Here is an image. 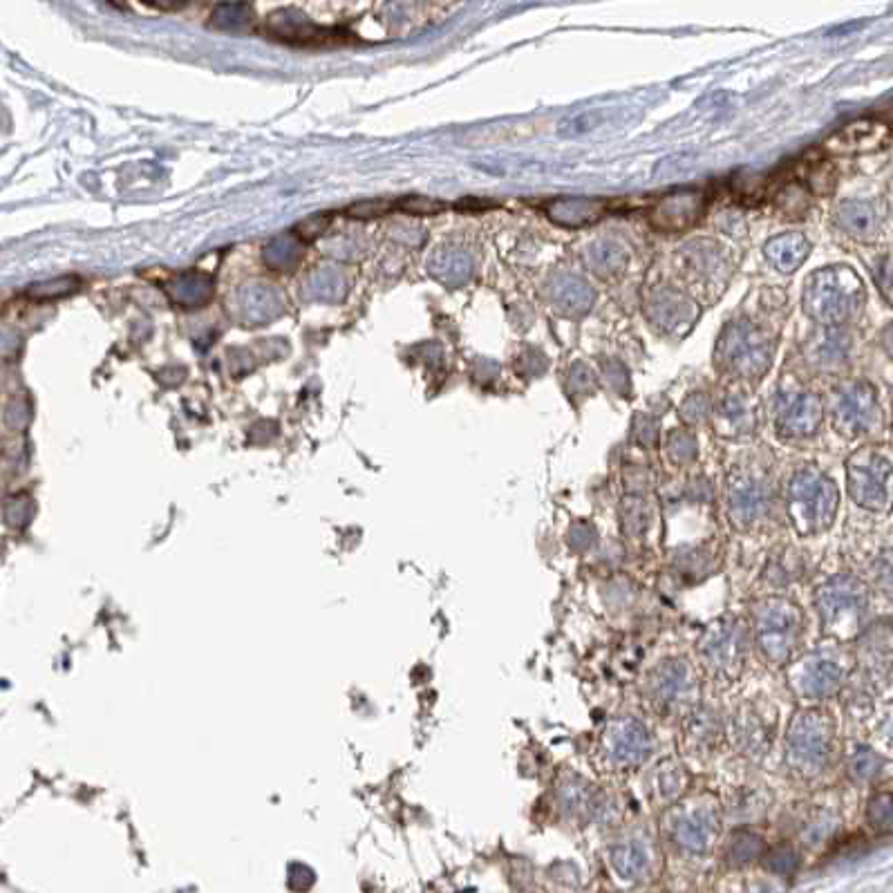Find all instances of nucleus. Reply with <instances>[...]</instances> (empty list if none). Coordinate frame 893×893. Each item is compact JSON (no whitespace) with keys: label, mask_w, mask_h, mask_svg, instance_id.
<instances>
[{"label":"nucleus","mask_w":893,"mask_h":893,"mask_svg":"<svg viewBox=\"0 0 893 893\" xmlns=\"http://www.w3.org/2000/svg\"><path fill=\"white\" fill-rule=\"evenodd\" d=\"M838 721L822 705H802L788 719L784 732V761L802 782H815L838 759Z\"/></svg>","instance_id":"f257e3e1"},{"label":"nucleus","mask_w":893,"mask_h":893,"mask_svg":"<svg viewBox=\"0 0 893 893\" xmlns=\"http://www.w3.org/2000/svg\"><path fill=\"white\" fill-rule=\"evenodd\" d=\"M752 647L768 665L786 667L802 654L806 616L802 605L784 594H768L750 603Z\"/></svg>","instance_id":"f03ea898"},{"label":"nucleus","mask_w":893,"mask_h":893,"mask_svg":"<svg viewBox=\"0 0 893 893\" xmlns=\"http://www.w3.org/2000/svg\"><path fill=\"white\" fill-rule=\"evenodd\" d=\"M855 672V656L849 643L824 638L811 650H802L786 665V683L797 701L820 705L846 688Z\"/></svg>","instance_id":"7ed1b4c3"},{"label":"nucleus","mask_w":893,"mask_h":893,"mask_svg":"<svg viewBox=\"0 0 893 893\" xmlns=\"http://www.w3.org/2000/svg\"><path fill=\"white\" fill-rule=\"evenodd\" d=\"M813 600L824 638L851 643L869 623L873 591L864 578L838 573L815 589Z\"/></svg>","instance_id":"20e7f679"},{"label":"nucleus","mask_w":893,"mask_h":893,"mask_svg":"<svg viewBox=\"0 0 893 893\" xmlns=\"http://www.w3.org/2000/svg\"><path fill=\"white\" fill-rule=\"evenodd\" d=\"M784 504L799 538H815L829 531L838 517L840 491L824 470L808 464L788 477Z\"/></svg>","instance_id":"39448f33"},{"label":"nucleus","mask_w":893,"mask_h":893,"mask_svg":"<svg viewBox=\"0 0 893 893\" xmlns=\"http://www.w3.org/2000/svg\"><path fill=\"white\" fill-rule=\"evenodd\" d=\"M752 652L750 625L741 616H723L703 629L697 641L699 670L717 683H735Z\"/></svg>","instance_id":"423d86ee"},{"label":"nucleus","mask_w":893,"mask_h":893,"mask_svg":"<svg viewBox=\"0 0 893 893\" xmlns=\"http://www.w3.org/2000/svg\"><path fill=\"white\" fill-rule=\"evenodd\" d=\"M864 285L851 267L833 265L811 274L804 287V312L822 325H842L862 309Z\"/></svg>","instance_id":"0eeeda50"},{"label":"nucleus","mask_w":893,"mask_h":893,"mask_svg":"<svg viewBox=\"0 0 893 893\" xmlns=\"http://www.w3.org/2000/svg\"><path fill=\"white\" fill-rule=\"evenodd\" d=\"M645 701L661 717L683 719L701 701V670L688 656H670L645 674Z\"/></svg>","instance_id":"6e6552de"},{"label":"nucleus","mask_w":893,"mask_h":893,"mask_svg":"<svg viewBox=\"0 0 893 893\" xmlns=\"http://www.w3.org/2000/svg\"><path fill=\"white\" fill-rule=\"evenodd\" d=\"M723 808L717 795L692 793L663 808V831L685 851H708L719 838Z\"/></svg>","instance_id":"1a4fd4ad"},{"label":"nucleus","mask_w":893,"mask_h":893,"mask_svg":"<svg viewBox=\"0 0 893 893\" xmlns=\"http://www.w3.org/2000/svg\"><path fill=\"white\" fill-rule=\"evenodd\" d=\"M773 363V343L764 329L750 321H735L723 329L714 365L717 370L739 381H757Z\"/></svg>","instance_id":"9d476101"},{"label":"nucleus","mask_w":893,"mask_h":893,"mask_svg":"<svg viewBox=\"0 0 893 893\" xmlns=\"http://www.w3.org/2000/svg\"><path fill=\"white\" fill-rule=\"evenodd\" d=\"M773 482L764 468L737 466L726 482V509L732 529L755 531L773 515Z\"/></svg>","instance_id":"9b49d317"},{"label":"nucleus","mask_w":893,"mask_h":893,"mask_svg":"<svg viewBox=\"0 0 893 893\" xmlns=\"http://www.w3.org/2000/svg\"><path fill=\"white\" fill-rule=\"evenodd\" d=\"M846 488L862 509L885 513L891 506V455L878 446H864L846 462Z\"/></svg>","instance_id":"f8f14e48"},{"label":"nucleus","mask_w":893,"mask_h":893,"mask_svg":"<svg viewBox=\"0 0 893 893\" xmlns=\"http://www.w3.org/2000/svg\"><path fill=\"white\" fill-rule=\"evenodd\" d=\"M600 759L614 773H632L654 757L656 739L647 723L636 717H616L600 735Z\"/></svg>","instance_id":"ddd939ff"},{"label":"nucleus","mask_w":893,"mask_h":893,"mask_svg":"<svg viewBox=\"0 0 893 893\" xmlns=\"http://www.w3.org/2000/svg\"><path fill=\"white\" fill-rule=\"evenodd\" d=\"M779 714L773 703L764 699L741 701L726 721V737L741 755L761 761L770 750L777 735Z\"/></svg>","instance_id":"4468645a"},{"label":"nucleus","mask_w":893,"mask_h":893,"mask_svg":"<svg viewBox=\"0 0 893 893\" xmlns=\"http://www.w3.org/2000/svg\"><path fill=\"white\" fill-rule=\"evenodd\" d=\"M833 423L840 435L849 439L867 437L880 430L882 410L876 390L869 383H853L835 401Z\"/></svg>","instance_id":"2eb2a0df"},{"label":"nucleus","mask_w":893,"mask_h":893,"mask_svg":"<svg viewBox=\"0 0 893 893\" xmlns=\"http://www.w3.org/2000/svg\"><path fill=\"white\" fill-rule=\"evenodd\" d=\"M858 650H853L855 670L862 674L867 688L889 690L891 685V625L889 618L867 625L855 638Z\"/></svg>","instance_id":"dca6fc26"},{"label":"nucleus","mask_w":893,"mask_h":893,"mask_svg":"<svg viewBox=\"0 0 893 893\" xmlns=\"http://www.w3.org/2000/svg\"><path fill=\"white\" fill-rule=\"evenodd\" d=\"M645 316L658 332L683 336L699 318V305L674 287L652 289L645 298Z\"/></svg>","instance_id":"f3484780"},{"label":"nucleus","mask_w":893,"mask_h":893,"mask_svg":"<svg viewBox=\"0 0 893 893\" xmlns=\"http://www.w3.org/2000/svg\"><path fill=\"white\" fill-rule=\"evenodd\" d=\"M822 423L824 403L815 392H791L779 399L775 426L782 439L813 437Z\"/></svg>","instance_id":"a211bd4d"},{"label":"nucleus","mask_w":893,"mask_h":893,"mask_svg":"<svg viewBox=\"0 0 893 893\" xmlns=\"http://www.w3.org/2000/svg\"><path fill=\"white\" fill-rule=\"evenodd\" d=\"M705 209H708V197L694 188H683V191L661 197L652 206L650 224L658 231L681 233L697 227Z\"/></svg>","instance_id":"6ab92c4d"},{"label":"nucleus","mask_w":893,"mask_h":893,"mask_svg":"<svg viewBox=\"0 0 893 893\" xmlns=\"http://www.w3.org/2000/svg\"><path fill=\"white\" fill-rule=\"evenodd\" d=\"M891 139V130L880 119H858L840 128L826 141L833 155H867L882 150Z\"/></svg>","instance_id":"aec40b11"},{"label":"nucleus","mask_w":893,"mask_h":893,"mask_svg":"<svg viewBox=\"0 0 893 893\" xmlns=\"http://www.w3.org/2000/svg\"><path fill=\"white\" fill-rule=\"evenodd\" d=\"M690 784L692 775L683 761L676 757H667L658 761L650 773H647L645 793L654 806L667 808L670 804L679 802L683 795H688Z\"/></svg>","instance_id":"412c9836"},{"label":"nucleus","mask_w":893,"mask_h":893,"mask_svg":"<svg viewBox=\"0 0 893 893\" xmlns=\"http://www.w3.org/2000/svg\"><path fill=\"white\" fill-rule=\"evenodd\" d=\"M723 737H726V721H721L719 712H714L708 705H697L683 717L685 748L694 755H705V752L719 748Z\"/></svg>","instance_id":"4be33fe9"},{"label":"nucleus","mask_w":893,"mask_h":893,"mask_svg":"<svg viewBox=\"0 0 893 893\" xmlns=\"http://www.w3.org/2000/svg\"><path fill=\"white\" fill-rule=\"evenodd\" d=\"M609 204L600 197H556L547 204L553 224L564 229H580L605 218Z\"/></svg>","instance_id":"5701e85b"},{"label":"nucleus","mask_w":893,"mask_h":893,"mask_svg":"<svg viewBox=\"0 0 893 893\" xmlns=\"http://www.w3.org/2000/svg\"><path fill=\"white\" fill-rule=\"evenodd\" d=\"M549 300L558 312L567 316L587 314L594 305L596 294L587 280L576 274H558L549 282Z\"/></svg>","instance_id":"b1692460"},{"label":"nucleus","mask_w":893,"mask_h":893,"mask_svg":"<svg viewBox=\"0 0 893 893\" xmlns=\"http://www.w3.org/2000/svg\"><path fill=\"white\" fill-rule=\"evenodd\" d=\"M714 412V430L726 439H739L755 430V412L744 394H728L723 397Z\"/></svg>","instance_id":"393cba45"},{"label":"nucleus","mask_w":893,"mask_h":893,"mask_svg":"<svg viewBox=\"0 0 893 893\" xmlns=\"http://www.w3.org/2000/svg\"><path fill=\"white\" fill-rule=\"evenodd\" d=\"M835 220L844 233L860 242H873L880 238L882 222L876 206L864 200H846L835 211Z\"/></svg>","instance_id":"a878e982"},{"label":"nucleus","mask_w":893,"mask_h":893,"mask_svg":"<svg viewBox=\"0 0 893 893\" xmlns=\"http://www.w3.org/2000/svg\"><path fill=\"white\" fill-rule=\"evenodd\" d=\"M766 260L773 265L779 274H793L804 265L808 253H811V242L804 233L786 231L770 238L764 247Z\"/></svg>","instance_id":"bb28decb"},{"label":"nucleus","mask_w":893,"mask_h":893,"mask_svg":"<svg viewBox=\"0 0 893 893\" xmlns=\"http://www.w3.org/2000/svg\"><path fill=\"white\" fill-rule=\"evenodd\" d=\"M582 260H585L587 269L598 278H616L623 274L629 253L623 242L614 238H598L587 244V249L582 251Z\"/></svg>","instance_id":"cd10ccee"},{"label":"nucleus","mask_w":893,"mask_h":893,"mask_svg":"<svg viewBox=\"0 0 893 893\" xmlns=\"http://www.w3.org/2000/svg\"><path fill=\"white\" fill-rule=\"evenodd\" d=\"M887 766V759L864 741H853L844 752V768L855 784H873L878 782L882 770Z\"/></svg>","instance_id":"c85d7f7f"},{"label":"nucleus","mask_w":893,"mask_h":893,"mask_svg":"<svg viewBox=\"0 0 893 893\" xmlns=\"http://www.w3.org/2000/svg\"><path fill=\"white\" fill-rule=\"evenodd\" d=\"M560 804L562 811H567L569 815H587V817L603 815L607 808L603 793H598V788L587 784L585 779L580 777H573L571 782L562 784Z\"/></svg>","instance_id":"c756f323"},{"label":"nucleus","mask_w":893,"mask_h":893,"mask_svg":"<svg viewBox=\"0 0 893 893\" xmlns=\"http://www.w3.org/2000/svg\"><path fill=\"white\" fill-rule=\"evenodd\" d=\"M685 258H688L685 260V269L699 280L717 278L719 267H726L721 247L710 240H699L688 244V247H685Z\"/></svg>","instance_id":"7c9ffc66"},{"label":"nucleus","mask_w":893,"mask_h":893,"mask_svg":"<svg viewBox=\"0 0 893 893\" xmlns=\"http://www.w3.org/2000/svg\"><path fill=\"white\" fill-rule=\"evenodd\" d=\"M802 815H804V820H802L804 838H806V835H811V838L826 840V838H831L835 831H838L842 813H840V808L835 806V804L824 802V804L806 806L804 811H802Z\"/></svg>","instance_id":"2f4dec72"},{"label":"nucleus","mask_w":893,"mask_h":893,"mask_svg":"<svg viewBox=\"0 0 893 893\" xmlns=\"http://www.w3.org/2000/svg\"><path fill=\"white\" fill-rule=\"evenodd\" d=\"M768 806V799L761 795L757 788H739L737 793H732L726 802L721 804L723 815H764Z\"/></svg>","instance_id":"473e14b6"},{"label":"nucleus","mask_w":893,"mask_h":893,"mask_svg":"<svg viewBox=\"0 0 893 893\" xmlns=\"http://www.w3.org/2000/svg\"><path fill=\"white\" fill-rule=\"evenodd\" d=\"M665 453H667V459H670V462L676 466L690 464L699 455L697 439H694L690 430H674L665 439Z\"/></svg>","instance_id":"72a5a7b5"},{"label":"nucleus","mask_w":893,"mask_h":893,"mask_svg":"<svg viewBox=\"0 0 893 893\" xmlns=\"http://www.w3.org/2000/svg\"><path fill=\"white\" fill-rule=\"evenodd\" d=\"M437 274L444 280L453 282V285H459V282L468 280L470 274H473V260H470L466 251L450 249L444 253V258L439 260Z\"/></svg>","instance_id":"f704fd0d"},{"label":"nucleus","mask_w":893,"mask_h":893,"mask_svg":"<svg viewBox=\"0 0 893 893\" xmlns=\"http://www.w3.org/2000/svg\"><path fill=\"white\" fill-rule=\"evenodd\" d=\"M79 285L81 280L77 276H65V278H54L50 282H39V285L27 289L25 294L34 300H56L74 294Z\"/></svg>","instance_id":"c9c22d12"},{"label":"nucleus","mask_w":893,"mask_h":893,"mask_svg":"<svg viewBox=\"0 0 893 893\" xmlns=\"http://www.w3.org/2000/svg\"><path fill=\"white\" fill-rule=\"evenodd\" d=\"M891 815H893L891 791L873 793V797L867 804V817H869V824L873 826V829H876L878 833H889L891 831Z\"/></svg>","instance_id":"e433bc0d"},{"label":"nucleus","mask_w":893,"mask_h":893,"mask_svg":"<svg viewBox=\"0 0 893 893\" xmlns=\"http://www.w3.org/2000/svg\"><path fill=\"white\" fill-rule=\"evenodd\" d=\"M623 524L625 533L632 535L645 533L647 524H650V509H647V502H643L641 497H627L623 504Z\"/></svg>","instance_id":"4c0bfd02"},{"label":"nucleus","mask_w":893,"mask_h":893,"mask_svg":"<svg viewBox=\"0 0 893 893\" xmlns=\"http://www.w3.org/2000/svg\"><path fill=\"white\" fill-rule=\"evenodd\" d=\"M448 204L426 195H406L401 200H394V211L410 213V215H437L446 211Z\"/></svg>","instance_id":"58836bf2"},{"label":"nucleus","mask_w":893,"mask_h":893,"mask_svg":"<svg viewBox=\"0 0 893 893\" xmlns=\"http://www.w3.org/2000/svg\"><path fill=\"white\" fill-rule=\"evenodd\" d=\"M394 211V200H385V197H376V200H361L347 206L343 211L347 218L352 220H374L381 215H388Z\"/></svg>","instance_id":"ea45409f"},{"label":"nucleus","mask_w":893,"mask_h":893,"mask_svg":"<svg viewBox=\"0 0 893 893\" xmlns=\"http://www.w3.org/2000/svg\"><path fill=\"white\" fill-rule=\"evenodd\" d=\"M710 412H712L710 399L705 397L703 392H694L692 397L685 399L683 408H681V417H683L685 423H690V426H694V423H701V421L708 419Z\"/></svg>","instance_id":"a19ab883"},{"label":"nucleus","mask_w":893,"mask_h":893,"mask_svg":"<svg viewBox=\"0 0 893 893\" xmlns=\"http://www.w3.org/2000/svg\"><path fill=\"white\" fill-rule=\"evenodd\" d=\"M329 222H332V215L329 213H325V215H314V218H307V220H303L296 227V235L300 240H305V242H312V240H316L318 235H321L323 231H327V227H329Z\"/></svg>","instance_id":"79ce46f5"},{"label":"nucleus","mask_w":893,"mask_h":893,"mask_svg":"<svg viewBox=\"0 0 893 893\" xmlns=\"http://www.w3.org/2000/svg\"><path fill=\"white\" fill-rule=\"evenodd\" d=\"M878 269L882 271V274H878V285L882 289V296L891 300V258L887 256L882 260V265Z\"/></svg>","instance_id":"37998d69"}]
</instances>
